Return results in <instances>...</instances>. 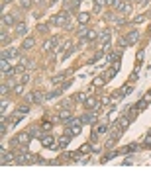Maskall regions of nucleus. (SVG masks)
Instances as JSON below:
<instances>
[{"instance_id": "f257e3e1", "label": "nucleus", "mask_w": 151, "mask_h": 176, "mask_svg": "<svg viewBox=\"0 0 151 176\" xmlns=\"http://www.w3.org/2000/svg\"><path fill=\"white\" fill-rule=\"evenodd\" d=\"M51 24L61 26V27H65V29H71V20H69L67 10L61 12V14H57V16H53V18H51Z\"/></svg>"}, {"instance_id": "f03ea898", "label": "nucleus", "mask_w": 151, "mask_h": 176, "mask_svg": "<svg viewBox=\"0 0 151 176\" xmlns=\"http://www.w3.org/2000/svg\"><path fill=\"white\" fill-rule=\"evenodd\" d=\"M41 145L47 147V149H57L59 143H57V139L53 135H41Z\"/></svg>"}, {"instance_id": "7ed1b4c3", "label": "nucleus", "mask_w": 151, "mask_h": 176, "mask_svg": "<svg viewBox=\"0 0 151 176\" xmlns=\"http://www.w3.org/2000/svg\"><path fill=\"white\" fill-rule=\"evenodd\" d=\"M45 100V94L41 92H32V94H26V102H33V104H41Z\"/></svg>"}, {"instance_id": "20e7f679", "label": "nucleus", "mask_w": 151, "mask_h": 176, "mask_svg": "<svg viewBox=\"0 0 151 176\" xmlns=\"http://www.w3.org/2000/svg\"><path fill=\"white\" fill-rule=\"evenodd\" d=\"M30 137H32V135L28 133V131H24V133H20V135H18L16 139H14L12 143H14V145H22V147H26L28 143H30Z\"/></svg>"}, {"instance_id": "39448f33", "label": "nucleus", "mask_w": 151, "mask_h": 176, "mask_svg": "<svg viewBox=\"0 0 151 176\" xmlns=\"http://www.w3.org/2000/svg\"><path fill=\"white\" fill-rule=\"evenodd\" d=\"M20 55V49L18 47H10L8 51H4V53H2V59H8V61H10V59H16Z\"/></svg>"}, {"instance_id": "423d86ee", "label": "nucleus", "mask_w": 151, "mask_h": 176, "mask_svg": "<svg viewBox=\"0 0 151 176\" xmlns=\"http://www.w3.org/2000/svg\"><path fill=\"white\" fill-rule=\"evenodd\" d=\"M0 157H2V159H0V163H2V164H10V163H16V160H14L12 157V153H6V151H0Z\"/></svg>"}, {"instance_id": "0eeeda50", "label": "nucleus", "mask_w": 151, "mask_h": 176, "mask_svg": "<svg viewBox=\"0 0 151 176\" xmlns=\"http://www.w3.org/2000/svg\"><path fill=\"white\" fill-rule=\"evenodd\" d=\"M110 37H112V32H110V29H102V32L98 33V39L102 41V45H104V43H110Z\"/></svg>"}, {"instance_id": "6e6552de", "label": "nucleus", "mask_w": 151, "mask_h": 176, "mask_svg": "<svg viewBox=\"0 0 151 176\" xmlns=\"http://www.w3.org/2000/svg\"><path fill=\"white\" fill-rule=\"evenodd\" d=\"M28 133H30L32 137H41L43 135V127H39V125H30V127H28Z\"/></svg>"}, {"instance_id": "1a4fd4ad", "label": "nucleus", "mask_w": 151, "mask_h": 176, "mask_svg": "<svg viewBox=\"0 0 151 176\" xmlns=\"http://www.w3.org/2000/svg\"><path fill=\"white\" fill-rule=\"evenodd\" d=\"M84 108H86V110H92V112H96L98 100H96V98H86V100H84Z\"/></svg>"}, {"instance_id": "9d476101", "label": "nucleus", "mask_w": 151, "mask_h": 176, "mask_svg": "<svg viewBox=\"0 0 151 176\" xmlns=\"http://www.w3.org/2000/svg\"><path fill=\"white\" fill-rule=\"evenodd\" d=\"M81 133V125H67V129H65V135H69V137H75Z\"/></svg>"}, {"instance_id": "9b49d317", "label": "nucleus", "mask_w": 151, "mask_h": 176, "mask_svg": "<svg viewBox=\"0 0 151 176\" xmlns=\"http://www.w3.org/2000/svg\"><path fill=\"white\" fill-rule=\"evenodd\" d=\"M78 2H81V0H65V10H69V12H73V10H77L78 8Z\"/></svg>"}, {"instance_id": "f8f14e48", "label": "nucleus", "mask_w": 151, "mask_h": 176, "mask_svg": "<svg viewBox=\"0 0 151 176\" xmlns=\"http://www.w3.org/2000/svg\"><path fill=\"white\" fill-rule=\"evenodd\" d=\"M14 22H16V16L14 14H6V16H2V27L4 26H14Z\"/></svg>"}, {"instance_id": "ddd939ff", "label": "nucleus", "mask_w": 151, "mask_h": 176, "mask_svg": "<svg viewBox=\"0 0 151 176\" xmlns=\"http://www.w3.org/2000/svg\"><path fill=\"white\" fill-rule=\"evenodd\" d=\"M81 121L83 123H94L96 121V114L94 112H92V114H83L81 115Z\"/></svg>"}, {"instance_id": "4468645a", "label": "nucleus", "mask_w": 151, "mask_h": 176, "mask_svg": "<svg viewBox=\"0 0 151 176\" xmlns=\"http://www.w3.org/2000/svg\"><path fill=\"white\" fill-rule=\"evenodd\" d=\"M59 117H61V121H71L73 120V114H71V110H61Z\"/></svg>"}, {"instance_id": "2eb2a0df", "label": "nucleus", "mask_w": 151, "mask_h": 176, "mask_svg": "<svg viewBox=\"0 0 151 176\" xmlns=\"http://www.w3.org/2000/svg\"><path fill=\"white\" fill-rule=\"evenodd\" d=\"M57 43H59V37H53V39H47L45 43H43V49L45 51H49V49H53Z\"/></svg>"}, {"instance_id": "dca6fc26", "label": "nucleus", "mask_w": 151, "mask_h": 176, "mask_svg": "<svg viewBox=\"0 0 151 176\" xmlns=\"http://www.w3.org/2000/svg\"><path fill=\"white\" fill-rule=\"evenodd\" d=\"M26 33H28V27H26L24 22H22V24L16 26V35H18V37H22V35H26Z\"/></svg>"}, {"instance_id": "f3484780", "label": "nucleus", "mask_w": 151, "mask_h": 176, "mask_svg": "<svg viewBox=\"0 0 151 176\" xmlns=\"http://www.w3.org/2000/svg\"><path fill=\"white\" fill-rule=\"evenodd\" d=\"M33 45H35V39H33V37H26L24 43H22V49H26V51H28V49H32Z\"/></svg>"}, {"instance_id": "a211bd4d", "label": "nucleus", "mask_w": 151, "mask_h": 176, "mask_svg": "<svg viewBox=\"0 0 151 176\" xmlns=\"http://www.w3.org/2000/svg\"><path fill=\"white\" fill-rule=\"evenodd\" d=\"M61 92H63V88H57V90H53V92L45 94V100H53V98H59V96H61Z\"/></svg>"}, {"instance_id": "6ab92c4d", "label": "nucleus", "mask_w": 151, "mask_h": 176, "mask_svg": "<svg viewBox=\"0 0 151 176\" xmlns=\"http://www.w3.org/2000/svg\"><path fill=\"white\" fill-rule=\"evenodd\" d=\"M22 115H24V114H20V112H18V110H16V114H12V115L8 117V121H10V123H12V125H14V123H18V121L22 120Z\"/></svg>"}, {"instance_id": "aec40b11", "label": "nucleus", "mask_w": 151, "mask_h": 176, "mask_svg": "<svg viewBox=\"0 0 151 176\" xmlns=\"http://www.w3.org/2000/svg\"><path fill=\"white\" fill-rule=\"evenodd\" d=\"M88 32H90V29H88V27H84V26H81V27L77 29V33H78V37H81V39H86Z\"/></svg>"}, {"instance_id": "412c9836", "label": "nucleus", "mask_w": 151, "mask_h": 176, "mask_svg": "<svg viewBox=\"0 0 151 176\" xmlns=\"http://www.w3.org/2000/svg\"><path fill=\"white\" fill-rule=\"evenodd\" d=\"M126 39H128L129 43H135V41L139 39V33H138V32H135V29H133V32H129V33H128V37H126Z\"/></svg>"}, {"instance_id": "4be33fe9", "label": "nucleus", "mask_w": 151, "mask_h": 176, "mask_svg": "<svg viewBox=\"0 0 151 176\" xmlns=\"http://www.w3.org/2000/svg\"><path fill=\"white\" fill-rule=\"evenodd\" d=\"M8 69H10V61H8V59H0V71H2V75Z\"/></svg>"}, {"instance_id": "5701e85b", "label": "nucleus", "mask_w": 151, "mask_h": 176, "mask_svg": "<svg viewBox=\"0 0 151 176\" xmlns=\"http://www.w3.org/2000/svg\"><path fill=\"white\" fill-rule=\"evenodd\" d=\"M120 12L122 14H129V12H132V2H124L120 6Z\"/></svg>"}, {"instance_id": "b1692460", "label": "nucleus", "mask_w": 151, "mask_h": 176, "mask_svg": "<svg viewBox=\"0 0 151 176\" xmlns=\"http://www.w3.org/2000/svg\"><path fill=\"white\" fill-rule=\"evenodd\" d=\"M118 125H120L122 129H128V125H129V117H128V115H126V117H120Z\"/></svg>"}, {"instance_id": "393cba45", "label": "nucleus", "mask_w": 151, "mask_h": 176, "mask_svg": "<svg viewBox=\"0 0 151 176\" xmlns=\"http://www.w3.org/2000/svg\"><path fill=\"white\" fill-rule=\"evenodd\" d=\"M108 2V0H94V12H100L104 8V4Z\"/></svg>"}, {"instance_id": "a878e982", "label": "nucleus", "mask_w": 151, "mask_h": 176, "mask_svg": "<svg viewBox=\"0 0 151 176\" xmlns=\"http://www.w3.org/2000/svg\"><path fill=\"white\" fill-rule=\"evenodd\" d=\"M108 4H110L112 8H116V10H120V6L124 4V0H108Z\"/></svg>"}, {"instance_id": "bb28decb", "label": "nucleus", "mask_w": 151, "mask_h": 176, "mask_svg": "<svg viewBox=\"0 0 151 176\" xmlns=\"http://www.w3.org/2000/svg\"><path fill=\"white\" fill-rule=\"evenodd\" d=\"M69 143H71V137H69V135H63V137L59 139V147H67Z\"/></svg>"}, {"instance_id": "cd10ccee", "label": "nucleus", "mask_w": 151, "mask_h": 176, "mask_svg": "<svg viewBox=\"0 0 151 176\" xmlns=\"http://www.w3.org/2000/svg\"><path fill=\"white\" fill-rule=\"evenodd\" d=\"M18 4H20L22 10H26V8H30V6H32V0H18Z\"/></svg>"}, {"instance_id": "c85d7f7f", "label": "nucleus", "mask_w": 151, "mask_h": 176, "mask_svg": "<svg viewBox=\"0 0 151 176\" xmlns=\"http://www.w3.org/2000/svg\"><path fill=\"white\" fill-rule=\"evenodd\" d=\"M98 37V33L94 32V29H90V32H88V35H86V41H94Z\"/></svg>"}, {"instance_id": "c756f323", "label": "nucleus", "mask_w": 151, "mask_h": 176, "mask_svg": "<svg viewBox=\"0 0 151 176\" xmlns=\"http://www.w3.org/2000/svg\"><path fill=\"white\" fill-rule=\"evenodd\" d=\"M88 14H86V12H83V14H78V22H81V24H86V22H88Z\"/></svg>"}, {"instance_id": "7c9ffc66", "label": "nucleus", "mask_w": 151, "mask_h": 176, "mask_svg": "<svg viewBox=\"0 0 151 176\" xmlns=\"http://www.w3.org/2000/svg\"><path fill=\"white\" fill-rule=\"evenodd\" d=\"M12 90V88L8 86V84H2V86H0V94H2V96H6V94H8Z\"/></svg>"}, {"instance_id": "2f4dec72", "label": "nucleus", "mask_w": 151, "mask_h": 176, "mask_svg": "<svg viewBox=\"0 0 151 176\" xmlns=\"http://www.w3.org/2000/svg\"><path fill=\"white\" fill-rule=\"evenodd\" d=\"M63 78H65V72H63V75H55V76L51 78V82H53V84H59Z\"/></svg>"}, {"instance_id": "473e14b6", "label": "nucleus", "mask_w": 151, "mask_h": 176, "mask_svg": "<svg viewBox=\"0 0 151 176\" xmlns=\"http://www.w3.org/2000/svg\"><path fill=\"white\" fill-rule=\"evenodd\" d=\"M30 78H32V76H30V72H26L24 76H20V84H28V82H30Z\"/></svg>"}, {"instance_id": "72a5a7b5", "label": "nucleus", "mask_w": 151, "mask_h": 176, "mask_svg": "<svg viewBox=\"0 0 151 176\" xmlns=\"http://www.w3.org/2000/svg\"><path fill=\"white\" fill-rule=\"evenodd\" d=\"M18 112H20V114H24V115H26L28 112H30V106H28V104H24V106H20V108H18Z\"/></svg>"}, {"instance_id": "f704fd0d", "label": "nucleus", "mask_w": 151, "mask_h": 176, "mask_svg": "<svg viewBox=\"0 0 151 176\" xmlns=\"http://www.w3.org/2000/svg\"><path fill=\"white\" fill-rule=\"evenodd\" d=\"M141 22H145V14H141V16H135V18H133V24H141Z\"/></svg>"}, {"instance_id": "c9c22d12", "label": "nucleus", "mask_w": 151, "mask_h": 176, "mask_svg": "<svg viewBox=\"0 0 151 176\" xmlns=\"http://www.w3.org/2000/svg\"><path fill=\"white\" fill-rule=\"evenodd\" d=\"M94 129L98 131V133H106V131H108V125H96Z\"/></svg>"}, {"instance_id": "e433bc0d", "label": "nucleus", "mask_w": 151, "mask_h": 176, "mask_svg": "<svg viewBox=\"0 0 151 176\" xmlns=\"http://www.w3.org/2000/svg\"><path fill=\"white\" fill-rule=\"evenodd\" d=\"M81 151H83L84 155H86V153H90V151H92V147H90L88 143H86V145H83V147H81Z\"/></svg>"}, {"instance_id": "4c0bfd02", "label": "nucleus", "mask_w": 151, "mask_h": 176, "mask_svg": "<svg viewBox=\"0 0 151 176\" xmlns=\"http://www.w3.org/2000/svg\"><path fill=\"white\" fill-rule=\"evenodd\" d=\"M145 106H147V102H145V100H143V98H141V100L138 102V106H135V108H138V110H143V108H145Z\"/></svg>"}, {"instance_id": "58836bf2", "label": "nucleus", "mask_w": 151, "mask_h": 176, "mask_svg": "<svg viewBox=\"0 0 151 176\" xmlns=\"http://www.w3.org/2000/svg\"><path fill=\"white\" fill-rule=\"evenodd\" d=\"M14 92H16V94H24V84H18L16 88H14Z\"/></svg>"}, {"instance_id": "ea45409f", "label": "nucleus", "mask_w": 151, "mask_h": 176, "mask_svg": "<svg viewBox=\"0 0 151 176\" xmlns=\"http://www.w3.org/2000/svg\"><path fill=\"white\" fill-rule=\"evenodd\" d=\"M104 82H106V78H104V76H102V78H96V80H94V86H102Z\"/></svg>"}, {"instance_id": "a19ab883", "label": "nucleus", "mask_w": 151, "mask_h": 176, "mask_svg": "<svg viewBox=\"0 0 151 176\" xmlns=\"http://www.w3.org/2000/svg\"><path fill=\"white\" fill-rule=\"evenodd\" d=\"M0 41H2V43H8V35L4 33V29H2V35H0Z\"/></svg>"}, {"instance_id": "79ce46f5", "label": "nucleus", "mask_w": 151, "mask_h": 176, "mask_svg": "<svg viewBox=\"0 0 151 176\" xmlns=\"http://www.w3.org/2000/svg\"><path fill=\"white\" fill-rule=\"evenodd\" d=\"M0 135H2V137L6 135V123L4 121H2V125H0Z\"/></svg>"}, {"instance_id": "37998d69", "label": "nucleus", "mask_w": 151, "mask_h": 176, "mask_svg": "<svg viewBox=\"0 0 151 176\" xmlns=\"http://www.w3.org/2000/svg\"><path fill=\"white\" fill-rule=\"evenodd\" d=\"M41 127L45 129V131H49V129H51V123H49V121H45V123H41Z\"/></svg>"}, {"instance_id": "c03bdc74", "label": "nucleus", "mask_w": 151, "mask_h": 176, "mask_svg": "<svg viewBox=\"0 0 151 176\" xmlns=\"http://www.w3.org/2000/svg\"><path fill=\"white\" fill-rule=\"evenodd\" d=\"M118 155V153H108V155L104 157V160H110V159H114V157H116Z\"/></svg>"}, {"instance_id": "a18cd8bd", "label": "nucleus", "mask_w": 151, "mask_h": 176, "mask_svg": "<svg viewBox=\"0 0 151 176\" xmlns=\"http://www.w3.org/2000/svg\"><path fill=\"white\" fill-rule=\"evenodd\" d=\"M38 32H41V33H45V32H47V26H43V24H41V26H38Z\"/></svg>"}, {"instance_id": "49530a36", "label": "nucleus", "mask_w": 151, "mask_h": 176, "mask_svg": "<svg viewBox=\"0 0 151 176\" xmlns=\"http://www.w3.org/2000/svg\"><path fill=\"white\" fill-rule=\"evenodd\" d=\"M8 86L14 90V88H16V80H14V78H10V80H8Z\"/></svg>"}, {"instance_id": "de8ad7c7", "label": "nucleus", "mask_w": 151, "mask_h": 176, "mask_svg": "<svg viewBox=\"0 0 151 176\" xmlns=\"http://www.w3.org/2000/svg\"><path fill=\"white\" fill-rule=\"evenodd\" d=\"M61 106H63V108H69V106H71V100H63Z\"/></svg>"}, {"instance_id": "09e8293b", "label": "nucleus", "mask_w": 151, "mask_h": 176, "mask_svg": "<svg viewBox=\"0 0 151 176\" xmlns=\"http://www.w3.org/2000/svg\"><path fill=\"white\" fill-rule=\"evenodd\" d=\"M86 98H88V96H86V94H84V92H81V94H78V100H81V102H84Z\"/></svg>"}, {"instance_id": "8fccbe9b", "label": "nucleus", "mask_w": 151, "mask_h": 176, "mask_svg": "<svg viewBox=\"0 0 151 176\" xmlns=\"http://www.w3.org/2000/svg\"><path fill=\"white\" fill-rule=\"evenodd\" d=\"M0 108H2V114H4L6 110H8V102H2V106H0Z\"/></svg>"}, {"instance_id": "3c124183", "label": "nucleus", "mask_w": 151, "mask_h": 176, "mask_svg": "<svg viewBox=\"0 0 151 176\" xmlns=\"http://www.w3.org/2000/svg\"><path fill=\"white\" fill-rule=\"evenodd\" d=\"M69 86H71V78H69V80H65V82H63V88H69Z\"/></svg>"}, {"instance_id": "603ef678", "label": "nucleus", "mask_w": 151, "mask_h": 176, "mask_svg": "<svg viewBox=\"0 0 151 176\" xmlns=\"http://www.w3.org/2000/svg\"><path fill=\"white\" fill-rule=\"evenodd\" d=\"M6 2H14V0H2V4H6Z\"/></svg>"}, {"instance_id": "864d4df0", "label": "nucleus", "mask_w": 151, "mask_h": 176, "mask_svg": "<svg viewBox=\"0 0 151 176\" xmlns=\"http://www.w3.org/2000/svg\"><path fill=\"white\" fill-rule=\"evenodd\" d=\"M55 2H59V0H51V4H55Z\"/></svg>"}, {"instance_id": "5fc2aeb1", "label": "nucleus", "mask_w": 151, "mask_h": 176, "mask_svg": "<svg viewBox=\"0 0 151 176\" xmlns=\"http://www.w3.org/2000/svg\"><path fill=\"white\" fill-rule=\"evenodd\" d=\"M124 2H132V0H124Z\"/></svg>"}]
</instances>
